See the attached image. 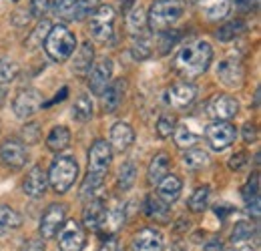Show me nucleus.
I'll return each mask as SVG.
<instances>
[{"label": "nucleus", "instance_id": "obj_5", "mask_svg": "<svg viewBox=\"0 0 261 251\" xmlns=\"http://www.w3.org/2000/svg\"><path fill=\"white\" fill-rule=\"evenodd\" d=\"M89 31L93 34V38L98 42H107L113 31H115V8L109 4H102L91 12V24Z\"/></svg>", "mask_w": 261, "mask_h": 251}, {"label": "nucleus", "instance_id": "obj_53", "mask_svg": "<svg viewBox=\"0 0 261 251\" xmlns=\"http://www.w3.org/2000/svg\"><path fill=\"white\" fill-rule=\"evenodd\" d=\"M135 2H137V0H121V10H123V12H129L130 8L135 6Z\"/></svg>", "mask_w": 261, "mask_h": 251}, {"label": "nucleus", "instance_id": "obj_11", "mask_svg": "<svg viewBox=\"0 0 261 251\" xmlns=\"http://www.w3.org/2000/svg\"><path fill=\"white\" fill-rule=\"evenodd\" d=\"M111 77H113V61L111 59H100L89 70V87H91V91L100 96L105 93V89L109 87Z\"/></svg>", "mask_w": 261, "mask_h": 251}, {"label": "nucleus", "instance_id": "obj_30", "mask_svg": "<svg viewBox=\"0 0 261 251\" xmlns=\"http://www.w3.org/2000/svg\"><path fill=\"white\" fill-rule=\"evenodd\" d=\"M105 183V175H98V173H87L83 185H81V199H93L95 193L102 187Z\"/></svg>", "mask_w": 261, "mask_h": 251}, {"label": "nucleus", "instance_id": "obj_18", "mask_svg": "<svg viewBox=\"0 0 261 251\" xmlns=\"http://www.w3.org/2000/svg\"><path fill=\"white\" fill-rule=\"evenodd\" d=\"M217 77L225 87H239L243 81V66L239 61H223L217 66Z\"/></svg>", "mask_w": 261, "mask_h": 251}, {"label": "nucleus", "instance_id": "obj_50", "mask_svg": "<svg viewBox=\"0 0 261 251\" xmlns=\"http://www.w3.org/2000/svg\"><path fill=\"white\" fill-rule=\"evenodd\" d=\"M98 251H121V245H119V241L115 237H109V239H105V243L100 245Z\"/></svg>", "mask_w": 261, "mask_h": 251}, {"label": "nucleus", "instance_id": "obj_24", "mask_svg": "<svg viewBox=\"0 0 261 251\" xmlns=\"http://www.w3.org/2000/svg\"><path fill=\"white\" fill-rule=\"evenodd\" d=\"M199 10L203 12L205 18L219 20V18L227 16L229 0H199Z\"/></svg>", "mask_w": 261, "mask_h": 251}, {"label": "nucleus", "instance_id": "obj_25", "mask_svg": "<svg viewBox=\"0 0 261 251\" xmlns=\"http://www.w3.org/2000/svg\"><path fill=\"white\" fill-rule=\"evenodd\" d=\"M68 145H70V133H68V129L63 125L55 127V129L48 133V137H46V147H48L53 153L65 151Z\"/></svg>", "mask_w": 261, "mask_h": 251}, {"label": "nucleus", "instance_id": "obj_44", "mask_svg": "<svg viewBox=\"0 0 261 251\" xmlns=\"http://www.w3.org/2000/svg\"><path fill=\"white\" fill-rule=\"evenodd\" d=\"M38 139H40V131H38L36 123H31L22 129V143L24 145H34V143H38Z\"/></svg>", "mask_w": 261, "mask_h": 251}, {"label": "nucleus", "instance_id": "obj_8", "mask_svg": "<svg viewBox=\"0 0 261 251\" xmlns=\"http://www.w3.org/2000/svg\"><path fill=\"white\" fill-rule=\"evenodd\" d=\"M85 229L76 221L63 223L59 233V251H83L85 249Z\"/></svg>", "mask_w": 261, "mask_h": 251}, {"label": "nucleus", "instance_id": "obj_42", "mask_svg": "<svg viewBox=\"0 0 261 251\" xmlns=\"http://www.w3.org/2000/svg\"><path fill=\"white\" fill-rule=\"evenodd\" d=\"M251 233H253V225L241 221V223L235 225V229H233V233H231V241H233V243H235V241H245V239L251 237Z\"/></svg>", "mask_w": 261, "mask_h": 251}, {"label": "nucleus", "instance_id": "obj_49", "mask_svg": "<svg viewBox=\"0 0 261 251\" xmlns=\"http://www.w3.org/2000/svg\"><path fill=\"white\" fill-rule=\"evenodd\" d=\"M255 137H257V129H255V125L247 123V125L243 127V139H245L247 143H251V141H255Z\"/></svg>", "mask_w": 261, "mask_h": 251}, {"label": "nucleus", "instance_id": "obj_34", "mask_svg": "<svg viewBox=\"0 0 261 251\" xmlns=\"http://www.w3.org/2000/svg\"><path fill=\"white\" fill-rule=\"evenodd\" d=\"M50 29H53V27H50L48 20H40L38 27H36V29L31 32V36L27 38V46H29V48H38V46L44 42V38H46V34H48Z\"/></svg>", "mask_w": 261, "mask_h": 251}, {"label": "nucleus", "instance_id": "obj_21", "mask_svg": "<svg viewBox=\"0 0 261 251\" xmlns=\"http://www.w3.org/2000/svg\"><path fill=\"white\" fill-rule=\"evenodd\" d=\"M93 61H95V48H93V44L87 40V42L76 51V55H74V59H72V72L79 74V77L89 74V70H91V66H93Z\"/></svg>", "mask_w": 261, "mask_h": 251}, {"label": "nucleus", "instance_id": "obj_54", "mask_svg": "<svg viewBox=\"0 0 261 251\" xmlns=\"http://www.w3.org/2000/svg\"><path fill=\"white\" fill-rule=\"evenodd\" d=\"M237 4L243 6V8H247V10H251V6L257 4V0H237Z\"/></svg>", "mask_w": 261, "mask_h": 251}, {"label": "nucleus", "instance_id": "obj_58", "mask_svg": "<svg viewBox=\"0 0 261 251\" xmlns=\"http://www.w3.org/2000/svg\"><path fill=\"white\" fill-rule=\"evenodd\" d=\"M14 2H18V0H14Z\"/></svg>", "mask_w": 261, "mask_h": 251}, {"label": "nucleus", "instance_id": "obj_37", "mask_svg": "<svg viewBox=\"0 0 261 251\" xmlns=\"http://www.w3.org/2000/svg\"><path fill=\"white\" fill-rule=\"evenodd\" d=\"M130 53H133V57H135L137 61H145V59H149V57L153 55L151 40H149V38H145V36H139V40H135V42H133Z\"/></svg>", "mask_w": 261, "mask_h": 251}, {"label": "nucleus", "instance_id": "obj_32", "mask_svg": "<svg viewBox=\"0 0 261 251\" xmlns=\"http://www.w3.org/2000/svg\"><path fill=\"white\" fill-rule=\"evenodd\" d=\"M247 31V24L241 20V18H237V20H231L227 24H223L219 32H217V38L221 40V42H227V40H233L235 36H239L241 32Z\"/></svg>", "mask_w": 261, "mask_h": 251}, {"label": "nucleus", "instance_id": "obj_33", "mask_svg": "<svg viewBox=\"0 0 261 251\" xmlns=\"http://www.w3.org/2000/svg\"><path fill=\"white\" fill-rule=\"evenodd\" d=\"M207 163H209V155L205 151H201V149H189L183 155V165L187 169H193V171L195 169H203Z\"/></svg>", "mask_w": 261, "mask_h": 251}, {"label": "nucleus", "instance_id": "obj_36", "mask_svg": "<svg viewBox=\"0 0 261 251\" xmlns=\"http://www.w3.org/2000/svg\"><path fill=\"white\" fill-rule=\"evenodd\" d=\"M167 213H169L167 203L161 201L159 197H149L147 199V215H151V217H155V219L159 221H165L167 219Z\"/></svg>", "mask_w": 261, "mask_h": 251}, {"label": "nucleus", "instance_id": "obj_35", "mask_svg": "<svg viewBox=\"0 0 261 251\" xmlns=\"http://www.w3.org/2000/svg\"><path fill=\"white\" fill-rule=\"evenodd\" d=\"M135 177H137V167L130 161L123 163L121 165V171H119V187L123 189V191L130 189L133 183H135Z\"/></svg>", "mask_w": 261, "mask_h": 251}, {"label": "nucleus", "instance_id": "obj_40", "mask_svg": "<svg viewBox=\"0 0 261 251\" xmlns=\"http://www.w3.org/2000/svg\"><path fill=\"white\" fill-rule=\"evenodd\" d=\"M16 72H18V66L14 63H10V61H0V87H4V85H8L10 81H14Z\"/></svg>", "mask_w": 261, "mask_h": 251}, {"label": "nucleus", "instance_id": "obj_15", "mask_svg": "<svg viewBox=\"0 0 261 251\" xmlns=\"http://www.w3.org/2000/svg\"><path fill=\"white\" fill-rule=\"evenodd\" d=\"M163 235L159 229L153 227H145L141 229L133 241H130V249L133 251H163Z\"/></svg>", "mask_w": 261, "mask_h": 251}, {"label": "nucleus", "instance_id": "obj_22", "mask_svg": "<svg viewBox=\"0 0 261 251\" xmlns=\"http://www.w3.org/2000/svg\"><path fill=\"white\" fill-rule=\"evenodd\" d=\"M102 217H105V201L102 199H91V203L87 205V209L83 213V225L89 231H98Z\"/></svg>", "mask_w": 261, "mask_h": 251}, {"label": "nucleus", "instance_id": "obj_31", "mask_svg": "<svg viewBox=\"0 0 261 251\" xmlns=\"http://www.w3.org/2000/svg\"><path fill=\"white\" fill-rule=\"evenodd\" d=\"M173 137H175V145H177L179 149H191L197 143V135L187 125L175 127Z\"/></svg>", "mask_w": 261, "mask_h": 251}, {"label": "nucleus", "instance_id": "obj_19", "mask_svg": "<svg viewBox=\"0 0 261 251\" xmlns=\"http://www.w3.org/2000/svg\"><path fill=\"white\" fill-rule=\"evenodd\" d=\"M181 189H183V183L177 175H165L163 179L157 183V197L161 201H165L167 205L175 203L181 195Z\"/></svg>", "mask_w": 261, "mask_h": 251}, {"label": "nucleus", "instance_id": "obj_55", "mask_svg": "<svg viewBox=\"0 0 261 251\" xmlns=\"http://www.w3.org/2000/svg\"><path fill=\"white\" fill-rule=\"evenodd\" d=\"M231 251H255V249L249 247V245H241V247H235V249H231Z\"/></svg>", "mask_w": 261, "mask_h": 251}, {"label": "nucleus", "instance_id": "obj_57", "mask_svg": "<svg viewBox=\"0 0 261 251\" xmlns=\"http://www.w3.org/2000/svg\"><path fill=\"white\" fill-rule=\"evenodd\" d=\"M175 251H181V249H179V247H175Z\"/></svg>", "mask_w": 261, "mask_h": 251}, {"label": "nucleus", "instance_id": "obj_14", "mask_svg": "<svg viewBox=\"0 0 261 251\" xmlns=\"http://www.w3.org/2000/svg\"><path fill=\"white\" fill-rule=\"evenodd\" d=\"M195 94H197V91L191 83L179 81V83H175V85L167 91V103H169L173 109L183 111V109H187V107L195 101Z\"/></svg>", "mask_w": 261, "mask_h": 251}, {"label": "nucleus", "instance_id": "obj_20", "mask_svg": "<svg viewBox=\"0 0 261 251\" xmlns=\"http://www.w3.org/2000/svg\"><path fill=\"white\" fill-rule=\"evenodd\" d=\"M123 94H125V81L117 79L113 83H109V87L102 93V107L107 113H115L119 109V105L123 103Z\"/></svg>", "mask_w": 261, "mask_h": 251}, {"label": "nucleus", "instance_id": "obj_2", "mask_svg": "<svg viewBox=\"0 0 261 251\" xmlns=\"http://www.w3.org/2000/svg\"><path fill=\"white\" fill-rule=\"evenodd\" d=\"M185 12L181 0H155L147 14V27L155 32L169 31Z\"/></svg>", "mask_w": 261, "mask_h": 251}, {"label": "nucleus", "instance_id": "obj_59", "mask_svg": "<svg viewBox=\"0 0 261 251\" xmlns=\"http://www.w3.org/2000/svg\"><path fill=\"white\" fill-rule=\"evenodd\" d=\"M181 2H183V0H181Z\"/></svg>", "mask_w": 261, "mask_h": 251}, {"label": "nucleus", "instance_id": "obj_12", "mask_svg": "<svg viewBox=\"0 0 261 251\" xmlns=\"http://www.w3.org/2000/svg\"><path fill=\"white\" fill-rule=\"evenodd\" d=\"M65 217H66L65 205H57V203L50 205L46 209V213L42 215V219H40V235H42V239H53L59 233V229L63 227Z\"/></svg>", "mask_w": 261, "mask_h": 251}, {"label": "nucleus", "instance_id": "obj_47", "mask_svg": "<svg viewBox=\"0 0 261 251\" xmlns=\"http://www.w3.org/2000/svg\"><path fill=\"white\" fill-rule=\"evenodd\" d=\"M46 10H48V0H33V4H31L33 16H42Z\"/></svg>", "mask_w": 261, "mask_h": 251}, {"label": "nucleus", "instance_id": "obj_17", "mask_svg": "<svg viewBox=\"0 0 261 251\" xmlns=\"http://www.w3.org/2000/svg\"><path fill=\"white\" fill-rule=\"evenodd\" d=\"M46 187H48V177H46L44 169L42 167H33L31 173L27 175L24 183H22L24 195H29V197H40V195H44Z\"/></svg>", "mask_w": 261, "mask_h": 251}, {"label": "nucleus", "instance_id": "obj_56", "mask_svg": "<svg viewBox=\"0 0 261 251\" xmlns=\"http://www.w3.org/2000/svg\"><path fill=\"white\" fill-rule=\"evenodd\" d=\"M4 101H6V91H4V89H0V107L4 105Z\"/></svg>", "mask_w": 261, "mask_h": 251}, {"label": "nucleus", "instance_id": "obj_9", "mask_svg": "<svg viewBox=\"0 0 261 251\" xmlns=\"http://www.w3.org/2000/svg\"><path fill=\"white\" fill-rule=\"evenodd\" d=\"M113 161V149L107 141H95L89 149V173L107 175L109 165Z\"/></svg>", "mask_w": 261, "mask_h": 251}, {"label": "nucleus", "instance_id": "obj_3", "mask_svg": "<svg viewBox=\"0 0 261 251\" xmlns=\"http://www.w3.org/2000/svg\"><path fill=\"white\" fill-rule=\"evenodd\" d=\"M74 48H76V38L65 24L53 27L46 34V38H44V51L57 63L66 61L74 53Z\"/></svg>", "mask_w": 261, "mask_h": 251}, {"label": "nucleus", "instance_id": "obj_6", "mask_svg": "<svg viewBox=\"0 0 261 251\" xmlns=\"http://www.w3.org/2000/svg\"><path fill=\"white\" fill-rule=\"evenodd\" d=\"M205 137H207V143L211 145V149L225 151L227 147H231L235 143L237 129L229 121H215V123H211L205 129Z\"/></svg>", "mask_w": 261, "mask_h": 251}, {"label": "nucleus", "instance_id": "obj_43", "mask_svg": "<svg viewBox=\"0 0 261 251\" xmlns=\"http://www.w3.org/2000/svg\"><path fill=\"white\" fill-rule=\"evenodd\" d=\"M243 199H245V203H251L253 199H259V179H257V175H253L247 181V185L243 187Z\"/></svg>", "mask_w": 261, "mask_h": 251}, {"label": "nucleus", "instance_id": "obj_41", "mask_svg": "<svg viewBox=\"0 0 261 251\" xmlns=\"http://www.w3.org/2000/svg\"><path fill=\"white\" fill-rule=\"evenodd\" d=\"M100 6V0H76V12H74V18L76 20H83L85 16H89L95 8Z\"/></svg>", "mask_w": 261, "mask_h": 251}, {"label": "nucleus", "instance_id": "obj_48", "mask_svg": "<svg viewBox=\"0 0 261 251\" xmlns=\"http://www.w3.org/2000/svg\"><path fill=\"white\" fill-rule=\"evenodd\" d=\"M20 251H44V241H40V239H29Z\"/></svg>", "mask_w": 261, "mask_h": 251}, {"label": "nucleus", "instance_id": "obj_16", "mask_svg": "<svg viewBox=\"0 0 261 251\" xmlns=\"http://www.w3.org/2000/svg\"><path fill=\"white\" fill-rule=\"evenodd\" d=\"M133 141H135V131H133V127L129 123H115L113 125V129H111V141H109L111 149L123 153V151H127L133 145Z\"/></svg>", "mask_w": 261, "mask_h": 251}, {"label": "nucleus", "instance_id": "obj_51", "mask_svg": "<svg viewBox=\"0 0 261 251\" xmlns=\"http://www.w3.org/2000/svg\"><path fill=\"white\" fill-rule=\"evenodd\" d=\"M245 159H247V155H245V153H237V155H233V157H231V163H229V167L237 171V169H241V167L245 165Z\"/></svg>", "mask_w": 261, "mask_h": 251}, {"label": "nucleus", "instance_id": "obj_45", "mask_svg": "<svg viewBox=\"0 0 261 251\" xmlns=\"http://www.w3.org/2000/svg\"><path fill=\"white\" fill-rule=\"evenodd\" d=\"M173 131H175V121L171 117H161L157 123V135L161 139H167V137H171Z\"/></svg>", "mask_w": 261, "mask_h": 251}, {"label": "nucleus", "instance_id": "obj_23", "mask_svg": "<svg viewBox=\"0 0 261 251\" xmlns=\"http://www.w3.org/2000/svg\"><path fill=\"white\" fill-rule=\"evenodd\" d=\"M123 223H125V209L121 205H115L111 209H105V217H102V223H100L98 231L102 229V233L113 235Z\"/></svg>", "mask_w": 261, "mask_h": 251}, {"label": "nucleus", "instance_id": "obj_1", "mask_svg": "<svg viewBox=\"0 0 261 251\" xmlns=\"http://www.w3.org/2000/svg\"><path fill=\"white\" fill-rule=\"evenodd\" d=\"M213 61V48L205 40H193L185 44L175 57V70L185 79L201 77Z\"/></svg>", "mask_w": 261, "mask_h": 251}, {"label": "nucleus", "instance_id": "obj_28", "mask_svg": "<svg viewBox=\"0 0 261 251\" xmlns=\"http://www.w3.org/2000/svg\"><path fill=\"white\" fill-rule=\"evenodd\" d=\"M20 223H22V217L18 211H14L8 205H0V235L20 227Z\"/></svg>", "mask_w": 261, "mask_h": 251}, {"label": "nucleus", "instance_id": "obj_46", "mask_svg": "<svg viewBox=\"0 0 261 251\" xmlns=\"http://www.w3.org/2000/svg\"><path fill=\"white\" fill-rule=\"evenodd\" d=\"M179 38V34H177V31H163L161 32V44H159V48H161V53H167L173 44H175V40Z\"/></svg>", "mask_w": 261, "mask_h": 251}, {"label": "nucleus", "instance_id": "obj_13", "mask_svg": "<svg viewBox=\"0 0 261 251\" xmlns=\"http://www.w3.org/2000/svg\"><path fill=\"white\" fill-rule=\"evenodd\" d=\"M207 113L215 121H229L239 113V103H237V98H233L229 94H219L209 103Z\"/></svg>", "mask_w": 261, "mask_h": 251}, {"label": "nucleus", "instance_id": "obj_52", "mask_svg": "<svg viewBox=\"0 0 261 251\" xmlns=\"http://www.w3.org/2000/svg\"><path fill=\"white\" fill-rule=\"evenodd\" d=\"M203 251H223V243H221L219 239H213V241H209V243L205 245Z\"/></svg>", "mask_w": 261, "mask_h": 251}, {"label": "nucleus", "instance_id": "obj_10", "mask_svg": "<svg viewBox=\"0 0 261 251\" xmlns=\"http://www.w3.org/2000/svg\"><path fill=\"white\" fill-rule=\"evenodd\" d=\"M0 159L4 161V165H8L10 169H20L24 163H27V149H24V143L10 137V139H4L2 145H0Z\"/></svg>", "mask_w": 261, "mask_h": 251}, {"label": "nucleus", "instance_id": "obj_39", "mask_svg": "<svg viewBox=\"0 0 261 251\" xmlns=\"http://www.w3.org/2000/svg\"><path fill=\"white\" fill-rule=\"evenodd\" d=\"M76 12V0H57L55 2V14L63 20H74Z\"/></svg>", "mask_w": 261, "mask_h": 251}, {"label": "nucleus", "instance_id": "obj_26", "mask_svg": "<svg viewBox=\"0 0 261 251\" xmlns=\"http://www.w3.org/2000/svg\"><path fill=\"white\" fill-rule=\"evenodd\" d=\"M147 14L141 6H133L129 10V16H127V31L133 36H143L147 31Z\"/></svg>", "mask_w": 261, "mask_h": 251}, {"label": "nucleus", "instance_id": "obj_29", "mask_svg": "<svg viewBox=\"0 0 261 251\" xmlns=\"http://www.w3.org/2000/svg\"><path fill=\"white\" fill-rule=\"evenodd\" d=\"M93 117V101L89 96H79L72 105V119H76L79 123H87Z\"/></svg>", "mask_w": 261, "mask_h": 251}, {"label": "nucleus", "instance_id": "obj_7", "mask_svg": "<svg viewBox=\"0 0 261 251\" xmlns=\"http://www.w3.org/2000/svg\"><path fill=\"white\" fill-rule=\"evenodd\" d=\"M42 103H44V96H42L40 91L24 89V91H20L16 94V98L12 103V111H14V115L18 119H29V117H33L34 113L40 111Z\"/></svg>", "mask_w": 261, "mask_h": 251}, {"label": "nucleus", "instance_id": "obj_27", "mask_svg": "<svg viewBox=\"0 0 261 251\" xmlns=\"http://www.w3.org/2000/svg\"><path fill=\"white\" fill-rule=\"evenodd\" d=\"M169 171V155L167 153H159L155 155L151 165H149V171H147V177H149V183L151 185H157Z\"/></svg>", "mask_w": 261, "mask_h": 251}, {"label": "nucleus", "instance_id": "obj_38", "mask_svg": "<svg viewBox=\"0 0 261 251\" xmlns=\"http://www.w3.org/2000/svg\"><path fill=\"white\" fill-rule=\"evenodd\" d=\"M207 203H209V187H199L189 199V209L201 213L203 209H207Z\"/></svg>", "mask_w": 261, "mask_h": 251}, {"label": "nucleus", "instance_id": "obj_4", "mask_svg": "<svg viewBox=\"0 0 261 251\" xmlns=\"http://www.w3.org/2000/svg\"><path fill=\"white\" fill-rule=\"evenodd\" d=\"M48 183L55 193L63 195L72 187L74 179L79 177V163L72 157H57L48 169Z\"/></svg>", "mask_w": 261, "mask_h": 251}]
</instances>
